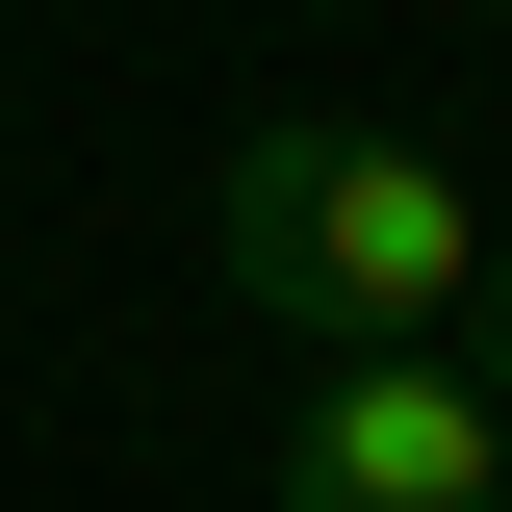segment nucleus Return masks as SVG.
Segmentation results:
<instances>
[{
  "label": "nucleus",
  "mask_w": 512,
  "mask_h": 512,
  "mask_svg": "<svg viewBox=\"0 0 512 512\" xmlns=\"http://www.w3.org/2000/svg\"><path fill=\"white\" fill-rule=\"evenodd\" d=\"M205 256H231L256 333H308V359H436L461 308H487V205L410 154V128H231V180H205Z\"/></svg>",
  "instance_id": "nucleus-1"
},
{
  "label": "nucleus",
  "mask_w": 512,
  "mask_h": 512,
  "mask_svg": "<svg viewBox=\"0 0 512 512\" xmlns=\"http://www.w3.org/2000/svg\"><path fill=\"white\" fill-rule=\"evenodd\" d=\"M487 410H512V231H487Z\"/></svg>",
  "instance_id": "nucleus-3"
},
{
  "label": "nucleus",
  "mask_w": 512,
  "mask_h": 512,
  "mask_svg": "<svg viewBox=\"0 0 512 512\" xmlns=\"http://www.w3.org/2000/svg\"><path fill=\"white\" fill-rule=\"evenodd\" d=\"M282 512H512L487 359H308L282 384Z\"/></svg>",
  "instance_id": "nucleus-2"
}]
</instances>
